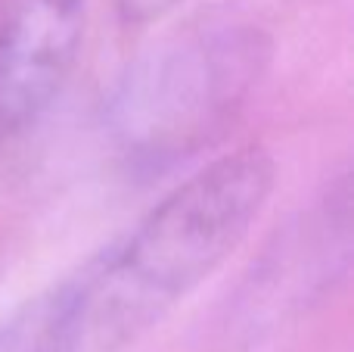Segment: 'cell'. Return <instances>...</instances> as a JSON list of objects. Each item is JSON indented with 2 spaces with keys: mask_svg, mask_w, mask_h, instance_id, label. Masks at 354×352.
I'll use <instances>...</instances> for the list:
<instances>
[{
  "mask_svg": "<svg viewBox=\"0 0 354 352\" xmlns=\"http://www.w3.org/2000/svg\"><path fill=\"white\" fill-rule=\"evenodd\" d=\"M277 184L264 147L202 166L134 228L44 290L62 352H124L159 328L249 237Z\"/></svg>",
  "mask_w": 354,
  "mask_h": 352,
  "instance_id": "cell-1",
  "label": "cell"
},
{
  "mask_svg": "<svg viewBox=\"0 0 354 352\" xmlns=\"http://www.w3.org/2000/svg\"><path fill=\"white\" fill-rule=\"evenodd\" d=\"M268 62V44L245 28L193 35L143 60L118 87L112 125L143 162L177 159L205 143L243 106Z\"/></svg>",
  "mask_w": 354,
  "mask_h": 352,
  "instance_id": "cell-2",
  "label": "cell"
},
{
  "mask_svg": "<svg viewBox=\"0 0 354 352\" xmlns=\"http://www.w3.org/2000/svg\"><path fill=\"white\" fill-rule=\"evenodd\" d=\"M81 37L84 0H0V143L59 97Z\"/></svg>",
  "mask_w": 354,
  "mask_h": 352,
  "instance_id": "cell-3",
  "label": "cell"
},
{
  "mask_svg": "<svg viewBox=\"0 0 354 352\" xmlns=\"http://www.w3.org/2000/svg\"><path fill=\"white\" fill-rule=\"evenodd\" d=\"M0 352H62L44 290L0 318Z\"/></svg>",
  "mask_w": 354,
  "mask_h": 352,
  "instance_id": "cell-4",
  "label": "cell"
},
{
  "mask_svg": "<svg viewBox=\"0 0 354 352\" xmlns=\"http://www.w3.org/2000/svg\"><path fill=\"white\" fill-rule=\"evenodd\" d=\"M180 3H187V0H115V10L124 25H149L165 19Z\"/></svg>",
  "mask_w": 354,
  "mask_h": 352,
  "instance_id": "cell-5",
  "label": "cell"
}]
</instances>
